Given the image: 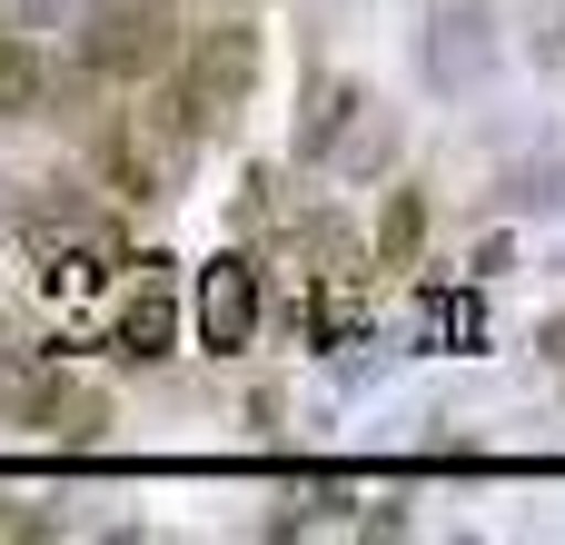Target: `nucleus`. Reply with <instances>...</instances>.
<instances>
[{
	"mask_svg": "<svg viewBox=\"0 0 565 545\" xmlns=\"http://www.w3.org/2000/svg\"><path fill=\"white\" fill-rule=\"evenodd\" d=\"M179 0H89L79 10V70L99 89H149L179 60Z\"/></svg>",
	"mask_w": 565,
	"mask_h": 545,
	"instance_id": "nucleus-1",
	"label": "nucleus"
},
{
	"mask_svg": "<svg viewBox=\"0 0 565 545\" xmlns=\"http://www.w3.org/2000/svg\"><path fill=\"white\" fill-rule=\"evenodd\" d=\"M0 417H10L20 437H50V447H99V437L119 427L109 387L60 377L50 357H30V367H10V377H0Z\"/></svg>",
	"mask_w": 565,
	"mask_h": 545,
	"instance_id": "nucleus-2",
	"label": "nucleus"
},
{
	"mask_svg": "<svg viewBox=\"0 0 565 545\" xmlns=\"http://www.w3.org/2000/svg\"><path fill=\"white\" fill-rule=\"evenodd\" d=\"M179 328H189V288L169 278V258L119 268V288L99 308V348L129 357V367H159V357H179Z\"/></svg>",
	"mask_w": 565,
	"mask_h": 545,
	"instance_id": "nucleus-3",
	"label": "nucleus"
},
{
	"mask_svg": "<svg viewBox=\"0 0 565 545\" xmlns=\"http://www.w3.org/2000/svg\"><path fill=\"white\" fill-rule=\"evenodd\" d=\"M189 328H199L209 357H248L258 328H268V268H258L248 248H218V258L189 278Z\"/></svg>",
	"mask_w": 565,
	"mask_h": 545,
	"instance_id": "nucleus-4",
	"label": "nucleus"
},
{
	"mask_svg": "<svg viewBox=\"0 0 565 545\" xmlns=\"http://www.w3.org/2000/svg\"><path fill=\"white\" fill-rule=\"evenodd\" d=\"M427 228H437V199H427V179H397V189H387V209H377V238H367V268H417Z\"/></svg>",
	"mask_w": 565,
	"mask_h": 545,
	"instance_id": "nucleus-5",
	"label": "nucleus"
},
{
	"mask_svg": "<svg viewBox=\"0 0 565 545\" xmlns=\"http://www.w3.org/2000/svg\"><path fill=\"white\" fill-rule=\"evenodd\" d=\"M50 89H60L50 50H40L30 30L0 20V119H50Z\"/></svg>",
	"mask_w": 565,
	"mask_h": 545,
	"instance_id": "nucleus-6",
	"label": "nucleus"
},
{
	"mask_svg": "<svg viewBox=\"0 0 565 545\" xmlns=\"http://www.w3.org/2000/svg\"><path fill=\"white\" fill-rule=\"evenodd\" d=\"M367 119V89L358 79H318V109L298 119V159H338V139H358Z\"/></svg>",
	"mask_w": 565,
	"mask_h": 545,
	"instance_id": "nucleus-7",
	"label": "nucleus"
},
{
	"mask_svg": "<svg viewBox=\"0 0 565 545\" xmlns=\"http://www.w3.org/2000/svg\"><path fill=\"white\" fill-rule=\"evenodd\" d=\"M0 526H10V536H60V516H50L40 496H0Z\"/></svg>",
	"mask_w": 565,
	"mask_h": 545,
	"instance_id": "nucleus-8",
	"label": "nucleus"
},
{
	"mask_svg": "<svg viewBox=\"0 0 565 545\" xmlns=\"http://www.w3.org/2000/svg\"><path fill=\"white\" fill-rule=\"evenodd\" d=\"M536 357H546V367H565V318H546V328H536Z\"/></svg>",
	"mask_w": 565,
	"mask_h": 545,
	"instance_id": "nucleus-9",
	"label": "nucleus"
}]
</instances>
